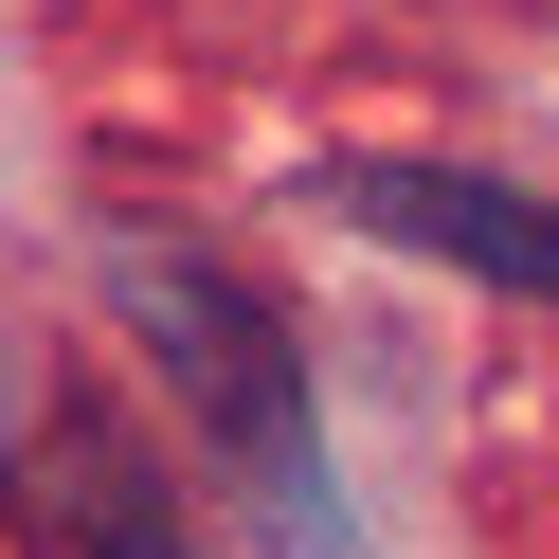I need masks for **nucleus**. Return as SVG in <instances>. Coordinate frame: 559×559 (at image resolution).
Here are the masks:
<instances>
[{"label":"nucleus","mask_w":559,"mask_h":559,"mask_svg":"<svg viewBox=\"0 0 559 559\" xmlns=\"http://www.w3.org/2000/svg\"><path fill=\"white\" fill-rule=\"evenodd\" d=\"M0 523L37 559H199L181 506H163V469L109 415H73V397H0Z\"/></svg>","instance_id":"obj_2"},{"label":"nucleus","mask_w":559,"mask_h":559,"mask_svg":"<svg viewBox=\"0 0 559 559\" xmlns=\"http://www.w3.org/2000/svg\"><path fill=\"white\" fill-rule=\"evenodd\" d=\"M91 307H109L127 343H145L163 379H181V415L235 451V487H253L271 523H307V542H343L325 523V397H307V343L271 325L253 289H235L199 235H91Z\"/></svg>","instance_id":"obj_1"},{"label":"nucleus","mask_w":559,"mask_h":559,"mask_svg":"<svg viewBox=\"0 0 559 559\" xmlns=\"http://www.w3.org/2000/svg\"><path fill=\"white\" fill-rule=\"evenodd\" d=\"M325 199L361 235H397V253H451V271H487V289L559 307V199L487 181V163H325Z\"/></svg>","instance_id":"obj_3"}]
</instances>
